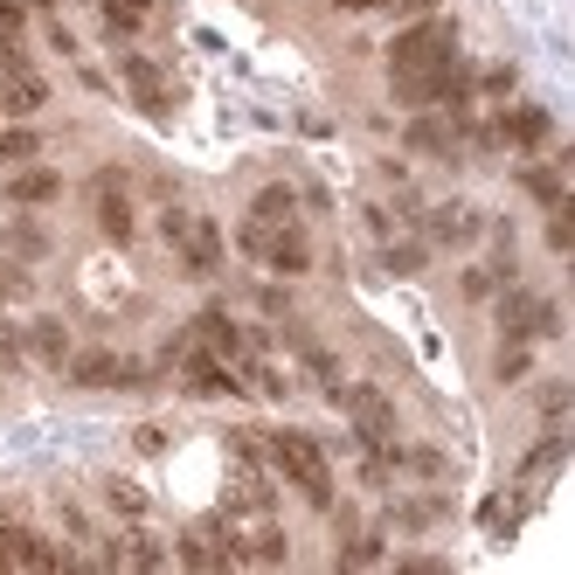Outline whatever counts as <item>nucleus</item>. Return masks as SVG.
I'll return each mask as SVG.
<instances>
[{"instance_id":"obj_1","label":"nucleus","mask_w":575,"mask_h":575,"mask_svg":"<svg viewBox=\"0 0 575 575\" xmlns=\"http://www.w3.org/2000/svg\"><path fill=\"white\" fill-rule=\"evenodd\" d=\"M264 458H277V471L292 478V486L327 514L333 506V471H327V451H319V437H305V430H277V437H264Z\"/></svg>"},{"instance_id":"obj_2","label":"nucleus","mask_w":575,"mask_h":575,"mask_svg":"<svg viewBox=\"0 0 575 575\" xmlns=\"http://www.w3.org/2000/svg\"><path fill=\"white\" fill-rule=\"evenodd\" d=\"M444 56H458V21L451 14H417L389 42V77L396 70H430V62H444Z\"/></svg>"},{"instance_id":"obj_3","label":"nucleus","mask_w":575,"mask_h":575,"mask_svg":"<svg viewBox=\"0 0 575 575\" xmlns=\"http://www.w3.org/2000/svg\"><path fill=\"white\" fill-rule=\"evenodd\" d=\"M499 333L506 340H555L562 333V312H555V299H540V292H527V284H514L499 305Z\"/></svg>"},{"instance_id":"obj_4","label":"nucleus","mask_w":575,"mask_h":575,"mask_svg":"<svg viewBox=\"0 0 575 575\" xmlns=\"http://www.w3.org/2000/svg\"><path fill=\"white\" fill-rule=\"evenodd\" d=\"M333 402L354 417V430H361V444L368 451H381V444H396V402L381 396V389H368V381H354V389H333Z\"/></svg>"},{"instance_id":"obj_5","label":"nucleus","mask_w":575,"mask_h":575,"mask_svg":"<svg viewBox=\"0 0 575 575\" xmlns=\"http://www.w3.org/2000/svg\"><path fill=\"white\" fill-rule=\"evenodd\" d=\"M493 139L514 146V153H540V146L555 139V111H548V105H506V111L493 118Z\"/></svg>"},{"instance_id":"obj_6","label":"nucleus","mask_w":575,"mask_h":575,"mask_svg":"<svg viewBox=\"0 0 575 575\" xmlns=\"http://www.w3.org/2000/svg\"><path fill=\"white\" fill-rule=\"evenodd\" d=\"M62 368H70V381H77V389H133V381H139V368L125 361V354H111V347H90V354H70Z\"/></svg>"},{"instance_id":"obj_7","label":"nucleus","mask_w":575,"mask_h":575,"mask_svg":"<svg viewBox=\"0 0 575 575\" xmlns=\"http://www.w3.org/2000/svg\"><path fill=\"white\" fill-rule=\"evenodd\" d=\"M98 230H105V243H133V202H125V174L118 167H105L98 174Z\"/></svg>"},{"instance_id":"obj_8","label":"nucleus","mask_w":575,"mask_h":575,"mask_svg":"<svg viewBox=\"0 0 575 575\" xmlns=\"http://www.w3.org/2000/svg\"><path fill=\"white\" fill-rule=\"evenodd\" d=\"M264 264H271L277 277H305V271H312V243H305V230H299V222H271Z\"/></svg>"},{"instance_id":"obj_9","label":"nucleus","mask_w":575,"mask_h":575,"mask_svg":"<svg viewBox=\"0 0 575 575\" xmlns=\"http://www.w3.org/2000/svg\"><path fill=\"white\" fill-rule=\"evenodd\" d=\"M174 250H181V264L195 271V277H215L222 271V230H215L208 215H187V236Z\"/></svg>"},{"instance_id":"obj_10","label":"nucleus","mask_w":575,"mask_h":575,"mask_svg":"<svg viewBox=\"0 0 575 575\" xmlns=\"http://www.w3.org/2000/svg\"><path fill=\"white\" fill-rule=\"evenodd\" d=\"M478 230H486V222H478V208H465V202H444V208L430 215V236H423V243H430V250H437V243H444V250H465Z\"/></svg>"},{"instance_id":"obj_11","label":"nucleus","mask_w":575,"mask_h":575,"mask_svg":"<svg viewBox=\"0 0 575 575\" xmlns=\"http://www.w3.org/2000/svg\"><path fill=\"white\" fill-rule=\"evenodd\" d=\"M56 195H62V174L36 167V159L8 174V202H14V208H42V202H56Z\"/></svg>"},{"instance_id":"obj_12","label":"nucleus","mask_w":575,"mask_h":575,"mask_svg":"<svg viewBox=\"0 0 575 575\" xmlns=\"http://www.w3.org/2000/svg\"><path fill=\"white\" fill-rule=\"evenodd\" d=\"M118 77H125V90H133V98L159 118V111H167L174 98H167V84H159V70H153V62L146 56H118Z\"/></svg>"},{"instance_id":"obj_13","label":"nucleus","mask_w":575,"mask_h":575,"mask_svg":"<svg viewBox=\"0 0 575 575\" xmlns=\"http://www.w3.org/2000/svg\"><path fill=\"white\" fill-rule=\"evenodd\" d=\"M0 105H8L14 118H28V111L49 105V84H42L36 70H0Z\"/></svg>"},{"instance_id":"obj_14","label":"nucleus","mask_w":575,"mask_h":575,"mask_svg":"<svg viewBox=\"0 0 575 575\" xmlns=\"http://www.w3.org/2000/svg\"><path fill=\"white\" fill-rule=\"evenodd\" d=\"M520 195L540 202V208H562L568 202V181H562V167H548V159H527V167H520Z\"/></svg>"},{"instance_id":"obj_15","label":"nucleus","mask_w":575,"mask_h":575,"mask_svg":"<svg viewBox=\"0 0 575 575\" xmlns=\"http://www.w3.org/2000/svg\"><path fill=\"white\" fill-rule=\"evenodd\" d=\"M417 153H430V159H451L458 153V125L451 118H409V133H402Z\"/></svg>"},{"instance_id":"obj_16","label":"nucleus","mask_w":575,"mask_h":575,"mask_svg":"<svg viewBox=\"0 0 575 575\" xmlns=\"http://www.w3.org/2000/svg\"><path fill=\"white\" fill-rule=\"evenodd\" d=\"M28 347H36V361L62 368L70 361V327H62V319H36V327H28Z\"/></svg>"},{"instance_id":"obj_17","label":"nucleus","mask_w":575,"mask_h":575,"mask_svg":"<svg viewBox=\"0 0 575 575\" xmlns=\"http://www.w3.org/2000/svg\"><path fill=\"white\" fill-rule=\"evenodd\" d=\"M36 153H42V133H36V125H8V133H0V174L28 167Z\"/></svg>"},{"instance_id":"obj_18","label":"nucleus","mask_w":575,"mask_h":575,"mask_svg":"<svg viewBox=\"0 0 575 575\" xmlns=\"http://www.w3.org/2000/svg\"><path fill=\"white\" fill-rule=\"evenodd\" d=\"M437 520H444V499H402L396 514H389V527H402V534H423Z\"/></svg>"},{"instance_id":"obj_19","label":"nucleus","mask_w":575,"mask_h":575,"mask_svg":"<svg viewBox=\"0 0 575 575\" xmlns=\"http://www.w3.org/2000/svg\"><path fill=\"white\" fill-rule=\"evenodd\" d=\"M250 215H257V222H292L299 215V195H292V187H257Z\"/></svg>"},{"instance_id":"obj_20","label":"nucleus","mask_w":575,"mask_h":575,"mask_svg":"<svg viewBox=\"0 0 575 575\" xmlns=\"http://www.w3.org/2000/svg\"><path fill=\"white\" fill-rule=\"evenodd\" d=\"M562 458H568V444H562V437H540L534 458H527V478H534V486H548V478L562 471Z\"/></svg>"},{"instance_id":"obj_21","label":"nucleus","mask_w":575,"mask_h":575,"mask_svg":"<svg viewBox=\"0 0 575 575\" xmlns=\"http://www.w3.org/2000/svg\"><path fill=\"white\" fill-rule=\"evenodd\" d=\"M105 499H111V514H125V520H146V493L133 486V478H105Z\"/></svg>"},{"instance_id":"obj_22","label":"nucleus","mask_w":575,"mask_h":575,"mask_svg":"<svg viewBox=\"0 0 575 575\" xmlns=\"http://www.w3.org/2000/svg\"><path fill=\"white\" fill-rule=\"evenodd\" d=\"M493 374H499V381H527V374H534L527 340H506V347H499V361H493Z\"/></svg>"},{"instance_id":"obj_23","label":"nucleus","mask_w":575,"mask_h":575,"mask_svg":"<svg viewBox=\"0 0 575 575\" xmlns=\"http://www.w3.org/2000/svg\"><path fill=\"white\" fill-rule=\"evenodd\" d=\"M381 264H389V271H423L430 264V243H389V250H381Z\"/></svg>"},{"instance_id":"obj_24","label":"nucleus","mask_w":575,"mask_h":575,"mask_svg":"<svg viewBox=\"0 0 575 575\" xmlns=\"http://www.w3.org/2000/svg\"><path fill=\"white\" fill-rule=\"evenodd\" d=\"M396 465L409 478H444V451H430V444H417V451H396Z\"/></svg>"},{"instance_id":"obj_25","label":"nucleus","mask_w":575,"mask_h":575,"mask_svg":"<svg viewBox=\"0 0 575 575\" xmlns=\"http://www.w3.org/2000/svg\"><path fill=\"white\" fill-rule=\"evenodd\" d=\"M471 84H478V90H493V98H514L520 70H514V62H493V70H471Z\"/></svg>"},{"instance_id":"obj_26","label":"nucleus","mask_w":575,"mask_h":575,"mask_svg":"<svg viewBox=\"0 0 575 575\" xmlns=\"http://www.w3.org/2000/svg\"><path fill=\"white\" fill-rule=\"evenodd\" d=\"M8 243H14V257H28V264H36L42 250H49V236L36 230V222H14V230H8Z\"/></svg>"},{"instance_id":"obj_27","label":"nucleus","mask_w":575,"mask_h":575,"mask_svg":"<svg viewBox=\"0 0 575 575\" xmlns=\"http://www.w3.org/2000/svg\"><path fill=\"white\" fill-rule=\"evenodd\" d=\"M540 243H548L555 257H568V243H575V222H568V202H562V208H548V236H540Z\"/></svg>"},{"instance_id":"obj_28","label":"nucleus","mask_w":575,"mask_h":575,"mask_svg":"<svg viewBox=\"0 0 575 575\" xmlns=\"http://www.w3.org/2000/svg\"><path fill=\"white\" fill-rule=\"evenodd\" d=\"M340 562H347V568H361V562H381V534H347Z\"/></svg>"},{"instance_id":"obj_29","label":"nucleus","mask_w":575,"mask_h":575,"mask_svg":"<svg viewBox=\"0 0 575 575\" xmlns=\"http://www.w3.org/2000/svg\"><path fill=\"white\" fill-rule=\"evenodd\" d=\"M568 417V381H548L540 389V423H562Z\"/></svg>"},{"instance_id":"obj_30","label":"nucleus","mask_w":575,"mask_h":575,"mask_svg":"<svg viewBox=\"0 0 575 575\" xmlns=\"http://www.w3.org/2000/svg\"><path fill=\"white\" fill-rule=\"evenodd\" d=\"M21 28H28V14H21V0H0V36H8V42H21Z\"/></svg>"},{"instance_id":"obj_31","label":"nucleus","mask_w":575,"mask_h":575,"mask_svg":"<svg viewBox=\"0 0 575 575\" xmlns=\"http://www.w3.org/2000/svg\"><path fill=\"white\" fill-rule=\"evenodd\" d=\"M159 236L181 243V236H187V208H167V215H159Z\"/></svg>"},{"instance_id":"obj_32","label":"nucleus","mask_w":575,"mask_h":575,"mask_svg":"<svg viewBox=\"0 0 575 575\" xmlns=\"http://www.w3.org/2000/svg\"><path fill=\"white\" fill-rule=\"evenodd\" d=\"M105 8H111V14H133V21H146V14H153V0H105Z\"/></svg>"},{"instance_id":"obj_33","label":"nucleus","mask_w":575,"mask_h":575,"mask_svg":"<svg viewBox=\"0 0 575 575\" xmlns=\"http://www.w3.org/2000/svg\"><path fill=\"white\" fill-rule=\"evenodd\" d=\"M493 292V271H465V299H486Z\"/></svg>"},{"instance_id":"obj_34","label":"nucleus","mask_w":575,"mask_h":575,"mask_svg":"<svg viewBox=\"0 0 575 575\" xmlns=\"http://www.w3.org/2000/svg\"><path fill=\"white\" fill-rule=\"evenodd\" d=\"M396 14H409V21H417V14H437V0H396Z\"/></svg>"},{"instance_id":"obj_35","label":"nucleus","mask_w":575,"mask_h":575,"mask_svg":"<svg viewBox=\"0 0 575 575\" xmlns=\"http://www.w3.org/2000/svg\"><path fill=\"white\" fill-rule=\"evenodd\" d=\"M14 361H21V340H14V333H0V368H14Z\"/></svg>"},{"instance_id":"obj_36","label":"nucleus","mask_w":575,"mask_h":575,"mask_svg":"<svg viewBox=\"0 0 575 575\" xmlns=\"http://www.w3.org/2000/svg\"><path fill=\"white\" fill-rule=\"evenodd\" d=\"M333 8H340V14H368V8H374V0H333Z\"/></svg>"},{"instance_id":"obj_37","label":"nucleus","mask_w":575,"mask_h":575,"mask_svg":"<svg viewBox=\"0 0 575 575\" xmlns=\"http://www.w3.org/2000/svg\"><path fill=\"white\" fill-rule=\"evenodd\" d=\"M28 8H56V0H28Z\"/></svg>"},{"instance_id":"obj_38","label":"nucleus","mask_w":575,"mask_h":575,"mask_svg":"<svg viewBox=\"0 0 575 575\" xmlns=\"http://www.w3.org/2000/svg\"><path fill=\"white\" fill-rule=\"evenodd\" d=\"M374 8H396V0H374Z\"/></svg>"}]
</instances>
